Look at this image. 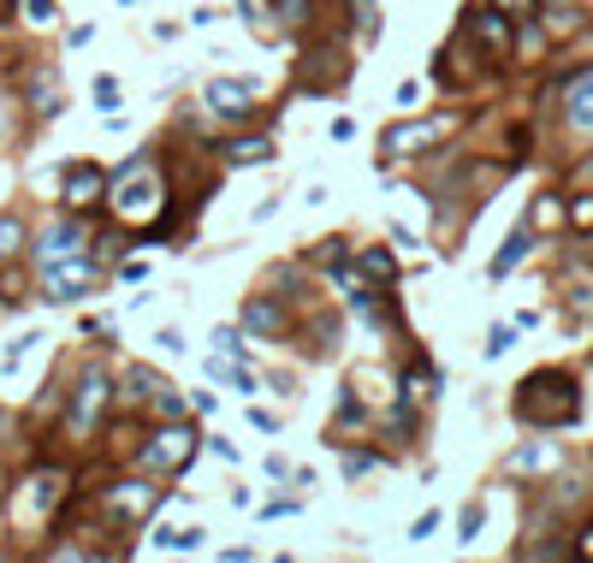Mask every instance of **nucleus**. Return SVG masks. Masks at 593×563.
Returning <instances> with one entry per match:
<instances>
[{"mask_svg": "<svg viewBox=\"0 0 593 563\" xmlns=\"http://www.w3.org/2000/svg\"><path fill=\"white\" fill-rule=\"evenodd\" d=\"M107 202H113V214H119V220H149V214H155V208H161V202H167V191H161V172H155L149 161L125 166Z\"/></svg>", "mask_w": 593, "mask_h": 563, "instance_id": "f03ea898", "label": "nucleus"}, {"mask_svg": "<svg viewBox=\"0 0 593 563\" xmlns=\"http://www.w3.org/2000/svg\"><path fill=\"white\" fill-rule=\"evenodd\" d=\"M511 351V326H493V338H487V356H504Z\"/></svg>", "mask_w": 593, "mask_h": 563, "instance_id": "bb28decb", "label": "nucleus"}, {"mask_svg": "<svg viewBox=\"0 0 593 563\" xmlns=\"http://www.w3.org/2000/svg\"><path fill=\"white\" fill-rule=\"evenodd\" d=\"M563 107H570V125H593V66L582 71V78H570Z\"/></svg>", "mask_w": 593, "mask_h": 563, "instance_id": "2eb2a0df", "label": "nucleus"}, {"mask_svg": "<svg viewBox=\"0 0 593 563\" xmlns=\"http://www.w3.org/2000/svg\"><path fill=\"white\" fill-rule=\"evenodd\" d=\"M563 220H570L575 232H593V196H575V202H570V214H563Z\"/></svg>", "mask_w": 593, "mask_h": 563, "instance_id": "412c9836", "label": "nucleus"}, {"mask_svg": "<svg viewBox=\"0 0 593 563\" xmlns=\"http://www.w3.org/2000/svg\"><path fill=\"white\" fill-rule=\"evenodd\" d=\"M267 154H273V137H231V142H220L226 166H262Z\"/></svg>", "mask_w": 593, "mask_h": 563, "instance_id": "ddd939ff", "label": "nucleus"}, {"mask_svg": "<svg viewBox=\"0 0 593 563\" xmlns=\"http://www.w3.org/2000/svg\"><path fill=\"white\" fill-rule=\"evenodd\" d=\"M403 398H410V403H415V398H433V374H427V368L410 374V380H403Z\"/></svg>", "mask_w": 593, "mask_h": 563, "instance_id": "5701e85b", "label": "nucleus"}, {"mask_svg": "<svg viewBox=\"0 0 593 563\" xmlns=\"http://www.w3.org/2000/svg\"><path fill=\"white\" fill-rule=\"evenodd\" d=\"M243 326H255V332H280V326H285V309H280V302H262V297H255L250 309H243Z\"/></svg>", "mask_w": 593, "mask_h": 563, "instance_id": "dca6fc26", "label": "nucleus"}, {"mask_svg": "<svg viewBox=\"0 0 593 563\" xmlns=\"http://www.w3.org/2000/svg\"><path fill=\"white\" fill-rule=\"evenodd\" d=\"M24 19H31V24H54V0H24Z\"/></svg>", "mask_w": 593, "mask_h": 563, "instance_id": "393cba45", "label": "nucleus"}, {"mask_svg": "<svg viewBox=\"0 0 593 563\" xmlns=\"http://www.w3.org/2000/svg\"><path fill=\"white\" fill-rule=\"evenodd\" d=\"M255 95V83H208V107L214 113H220V119H243V113H250V107H243V101H250Z\"/></svg>", "mask_w": 593, "mask_h": 563, "instance_id": "f8f14e48", "label": "nucleus"}, {"mask_svg": "<svg viewBox=\"0 0 593 563\" xmlns=\"http://www.w3.org/2000/svg\"><path fill=\"white\" fill-rule=\"evenodd\" d=\"M487 7H499L504 19H534V12H540V0H487Z\"/></svg>", "mask_w": 593, "mask_h": 563, "instance_id": "4be33fe9", "label": "nucleus"}, {"mask_svg": "<svg viewBox=\"0 0 593 563\" xmlns=\"http://www.w3.org/2000/svg\"><path fill=\"white\" fill-rule=\"evenodd\" d=\"M191 457H196V427H161V433H149L142 439V451H137V463L149 469V474H179V469H191Z\"/></svg>", "mask_w": 593, "mask_h": 563, "instance_id": "7ed1b4c3", "label": "nucleus"}, {"mask_svg": "<svg viewBox=\"0 0 593 563\" xmlns=\"http://www.w3.org/2000/svg\"><path fill=\"white\" fill-rule=\"evenodd\" d=\"M558 220H563L558 196H540V208H534V226H558Z\"/></svg>", "mask_w": 593, "mask_h": 563, "instance_id": "b1692460", "label": "nucleus"}, {"mask_svg": "<svg viewBox=\"0 0 593 563\" xmlns=\"http://www.w3.org/2000/svg\"><path fill=\"white\" fill-rule=\"evenodd\" d=\"M582 558H593V528L582 533Z\"/></svg>", "mask_w": 593, "mask_h": 563, "instance_id": "c756f323", "label": "nucleus"}, {"mask_svg": "<svg viewBox=\"0 0 593 563\" xmlns=\"http://www.w3.org/2000/svg\"><path fill=\"white\" fill-rule=\"evenodd\" d=\"M469 31L481 36L493 54H511V24L499 19V7H475V12H469Z\"/></svg>", "mask_w": 593, "mask_h": 563, "instance_id": "9b49d317", "label": "nucleus"}, {"mask_svg": "<svg viewBox=\"0 0 593 563\" xmlns=\"http://www.w3.org/2000/svg\"><path fill=\"white\" fill-rule=\"evenodd\" d=\"M60 498H66V474L42 469V474L24 481V493H19V504H12V516H19V522H42V516H48Z\"/></svg>", "mask_w": 593, "mask_h": 563, "instance_id": "20e7f679", "label": "nucleus"}, {"mask_svg": "<svg viewBox=\"0 0 593 563\" xmlns=\"http://www.w3.org/2000/svg\"><path fill=\"white\" fill-rule=\"evenodd\" d=\"M78 250H83V226H78V220H66V226H48V232L36 238V262H42V267L66 262V255H78Z\"/></svg>", "mask_w": 593, "mask_h": 563, "instance_id": "9d476101", "label": "nucleus"}, {"mask_svg": "<svg viewBox=\"0 0 593 563\" xmlns=\"http://www.w3.org/2000/svg\"><path fill=\"white\" fill-rule=\"evenodd\" d=\"M19 250H24V220L19 214H0V262H12Z\"/></svg>", "mask_w": 593, "mask_h": 563, "instance_id": "6ab92c4d", "label": "nucleus"}, {"mask_svg": "<svg viewBox=\"0 0 593 563\" xmlns=\"http://www.w3.org/2000/svg\"><path fill=\"white\" fill-rule=\"evenodd\" d=\"M516 415H523L528 427H563L582 415V398H575V380L558 368H540L523 380V392H516Z\"/></svg>", "mask_w": 593, "mask_h": 563, "instance_id": "f257e3e1", "label": "nucleus"}, {"mask_svg": "<svg viewBox=\"0 0 593 563\" xmlns=\"http://www.w3.org/2000/svg\"><path fill=\"white\" fill-rule=\"evenodd\" d=\"M558 469V445H523V451H511V474H552Z\"/></svg>", "mask_w": 593, "mask_h": 563, "instance_id": "4468645a", "label": "nucleus"}, {"mask_svg": "<svg viewBox=\"0 0 593 563\" xmlns=\"http://www.w3.org/2000/svg\"><path fill=\"white\" fill-rule=\"evenodd\" d=\"M101 403H107V374L90 368L83 374V386H78V398H71V427H95V415H101Z\"/></svg>", "mask_w": 593, "mask_h": 563, "instance_id": "1a4fd4ad", "label": "nucleus"}, {"mask_svg": "<svg viewBox=\"0 0 593 563\" xmlns=\"http://www.w3.org/2000/svg\"><path fill=\"white\" fill-rule=\"evenodd\" d=\"M523 255H528V232H511V238H504V250L493 255V279H504V273L523 262Z\"/></svg>", "mask_w": 593, "mask_h": 563, "instance_id": "a211bd4d", "label": "nucleus"}, {"mask_svg": "<svg viewBox=\"0 0 593 563\" xmlns=\"http://www.w3.org/2000/svg\"><path fill=\"white\" fill-rule=\"evenodd\" d=\"M433 528H440V516H433V510H427V516H415V528H410V533H415V540H427V533H433Z\"/></svg>", "mask_w": 593, "mask_h": 563, "instance_id": "c85d7f7f", "label": "nucleus"}, {"mask_svg": "<svg viewBox=\"0 0 593 563\" xmlns=\"http://www.w3.org/2000/svg\"><path fill=\"white\" fill-rule=\"evenodd\" d=\"M368 469H374V457H363V451L344 457V474H351V481H356V474H368Z\"/></svg>", "mask_w": 593, "mask_h": 563, "instance_id": "cd10ccee", "label": "nucleus"}, {"mask_svg": "<svg viewBox=\"0 0 593 563\" xmlns=\"http://www.w3.org/2000/svg\"><path fill=\"white\" fill-rule=\"evenodd\" d=\"M457 119H433V125H392V131L380 137V154L386 161H398V154H410V149H427V142H440L445 131H452Z\"/></svg>", "mask_w": 593, "mask_h": 563, "instance_id": "423d86ee", "label": "nucleus"}, {"mask_svg": "<svg viewBox=\"0 0 593 563\" xmlns=\"http://www.w3.org/2000/svg\"><path fill=\"white\" fill-rule=\"evenodd\" d=\"M356 273H368V279H380V285L398 279V267H392V255H386V250H363V255H356Z\"/></svg>", "mask_w": 593, "mask_h": 563, "instance_id": "f3484780", "label": "nucleus"}, {"mask_svg": "<svg viewBox=\"0 0 593 563\" xmlns=\"http://www.w3.org/2000/svg\"><path fill=\"white\" fill-rule=\"evenodd\" d=\"M95 279H101V273H95L90 262H78V255H66V262H54V267H48V302H66V297L90 291Z\"/></svg>", "mask_w": 593, "mask_h": 563, "instance_id": "6e6552de", "label": "nucleus"}, {"mask_svg": "<svg viewBox=\"0 0 593 563\" xmlns=\"http://www.w3.org/2000/svg\"><path fill=\"white\" fill-rule=\"evenodd\" d=\"M60 202H66V208H78V214L95 208V202H107V172H101V166H71Z\"/></svg>", "mask_w": 593, "mask_h": 563, "instance_id": "0eeeda50", "label": "nucleus"}, {"mask_svg": "<svg viewBox=\"0 0 593 563\" xmlns=\"http://www.w3.org/2000/svg\"><path fill=\"white\" fill-rule=\"evenodd\" d=\"M315 12V0H280V31H303Z\"/></svg>", "mask_w": 593, "mask_h": 563, "instance_id": "aec40b11", "label": "nucleus"}, {"mask_svg": "<svg viewBox=\"0 0 593 563\" xmlns=\"http://www.w3.org/2000/svg\"><path fill=\"white\" fill-rule=\"evenodd\" d=\"M161 504V486H149V481H119L107 493V516L113 522H142V516Z\"/></svg>", "mask_w": 593, "mask_h": 563, "instance_id": "39448f33", "label": "nucleus"}, {"mask_svg": "<svg viewBox=\"0 0 593 563\" xmlns=\"http://www.w3.org/2000/svg\"><path fill=\"white\" fill-rule=\"evenodd\" d=\"M457 528H463V540H475V528H481V504H469V510L457 516Z\"/></svg>", "mask_w": 593, "mask_h": 563, "instance_id": "a878e982", "label": "nucleus"}]
</instances>
